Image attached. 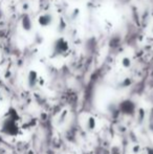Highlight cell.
Here are the masks:
<instances>
[{"label": "cell", "mask_w": 153, "mask_h": 154, "mask_svg": "<svg viewBox=\"0 0 153 154\" xmlns=\"http://www.w3.org/2000/svg\"><path fill=\"white\" fill-rule=\"evenodd\" d=\"M82 125L88 132H96L100 129V120L91 113H86L82 119Z\"/></svg>", "instance_id": "6da1fadb"}, {"label": "cell", "mask_w": 153, "mask_h": 154, "mask_svg": "<svg viewBox=\"0 0 153 154\" xmlns=\"http://www.w3.org/2000/svg\"><path fill=\"white\" fill-rule=\"evenodd\" d=\"M68 51V43L65 41V39L60 38L54 44V53L55 56H61L65 54Z\"/></svg>", "instance_id": "7a4b0ae2"}, {"label": "cell", "mask_w": 153, "mask_h": 154, "mask_svg": "<svg viewBox=\"0 0 153 154\" xmlns=\"http://www.w3.org/2000/svg\"><path fill=\"white\" fill-rule=\"evenodd\" d=\"M39 81V75L38 72L35 70H31L29 72V75H27V83H29V87H35L38 84Z\"/></svg>", "instance_id": "3957f363"}, {"label": "cell", "mask_w": 153, "mask_h": 154, "mask_svg": "<svg viewBox=\"0 0 153 154\" xmlns=\"http://www.w3.org/2000/svg\"><path fill=\"white\" fill-rule=\"evenodd\" d=\"M38 21L40 25H42V26H47V25H49L53 22V17L49 14H43L39 17Z\"/></svg>", "instance_id": "277c9868"}, {"label": "cell", "mask_w": 153, "mask_h": 154, "mask_svg": "<svg viewBox=\"0 0 153 154\" xmlns=\"http://www.w3.org/2000/svg\"><path fill=\"white\" fill-rule=\"evenodd\" d=\"M122 64H123V66H124V67H129L131 65L130 59H129V58H127V57H125L124 59L122 60Z\"/></svg>", "instance_id": "5b68a950"}]
</instances>
